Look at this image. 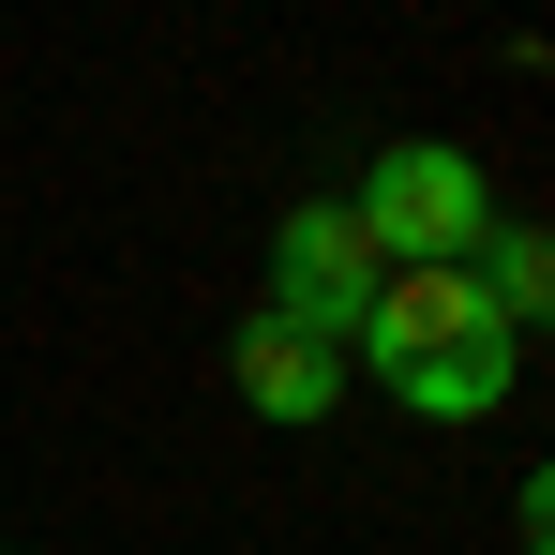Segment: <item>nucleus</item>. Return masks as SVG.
<instances>
[{
  "mask_svg": "<svg viewBox=\"0 0 555 555\" xmlns=\"http://www.w3.org/2000/svg\"><path fill=\"white\" fill-rule=\"evenodd\" d=\"M361 346H375V390H390L405 421H495L511 375H526V346L495 331L480 271H390L375 315H361Z\"/></svg>",
  "mask_w": 555,
  "mask_h": 555,
  "instance_id": "nucleus-1",
  "label": "nucleus"
},
{
  "mask_svg": "<svg viewBox=\"0 0 555 555\" xmlns=\"http://www.w3.org/2000/svg\"><path fill=\"white\" fill-rule=\"evenodd\" d=\"M346 210H361L375 271H465V256L495 241V195H480V166H465L451 135H405V151H375Z\"/></svg>",
  "mask_w": 555,
  "mask_h": 555,
  "instance_id": "nucleus-2",
  "label": "nucleus"
},
{
  "mask_svg": "<svg viewBox=\"0 0 555 555\" xmlns=\"http://www.w3.org/2000/svg\"><path fill=\"white\" fill-rule=\"evenodd\" d=\"M375 241H361V210L346 195H300L271 225V315L300 331V346H361V315H375Z\"/></svg>",
  "mask_w": 555,
  "mask_h": 555,
  "instance_id": "nucleus-3",
  "label": "nucleus"
},
{
  "mask_svg": "<svg viewBox=\"0 0 555 555\" xmlns=\"http://www.w3.org/2000/svg\"><path fill=\"white\" fill-rule=\"evenodd\" d=\"M225 375H241V405H256V421H331V405H346V361H331V346H300L285 315H241Z\"/></svg>",
  "mask_w": 555,
  "mask_h": 555,
  "instance_id": "nucleus-4",
  "label": "nucleus"
},
{
  "mask_svg": "<svg viewBox=\"0 0 555 555\" xmlns=\"http://www.w3.org/2000/svg\"><path fill=\"white\" fill-rule=\"evenodd\" d=\"M465 271H480V300H495V331H511V346L555 331V225H495Z\"/></svg>",
  "mask_w": 555,
  "mask_h": 555,
  "instance_id": "nucleus-5",
  "label": "nucleus"
},
{
  "mask_svg": "<svg viewBox=\"0 0 555 555\" xmlns=\"http://www.w3.org/2000/svg\"><path fill=\"white\" fill-rule=\"evenodd\" d=\"M526 555H555V465H526Z\"/></svg>",
  "mask_w": 555,
  "mask_h": 555,
  "instance_id": "nucleus-6",
  "label": "nucleus"
}]
</instances>
